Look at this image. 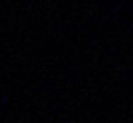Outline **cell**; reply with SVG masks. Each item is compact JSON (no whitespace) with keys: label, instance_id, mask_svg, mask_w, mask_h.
<instances>
[]
</instances>
